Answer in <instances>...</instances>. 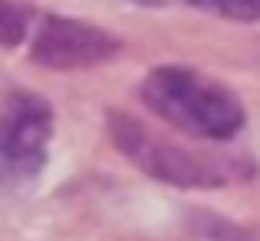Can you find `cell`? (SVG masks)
Returning <instances> with one entry per match:
<instances>
[{
	"mask_svg": "<svg viewBox=\"0 0 260 241\" xmlns=\"http://www.w3.org/2000/svg\"><path fill=\"white\" fill-rule=\"evenodd\" d=\"M110 136L117 151L132 166H140L147 177L177 189H219V185H234L253 177V162L241 155H215V151H192L174 140L151 132L143 121L128 113H110Z\"/></svg>",
	"mask_w": 260,
	"mask_h": 241,
	"instance_id": "cell-2",
	"label": "cell"
},
{
	"mask_svg": "<svg viewBox=\"0 0 260 241\" xmlns=\"http://www.w3.org/2000/svg\"><path fill=\"white\" fill-rule=\"evenodd\" d=\"M151 113L196 140H234L245 128V106L219 79H208L192 68H155L140 87Z\"/></svg>",
	"mask_w": 260,
	"mask_h": 241,
	"instance_id": "cell-1",
	"label": "cell"
},
{
	"mask_svg": "<svg viewBox=\"0 0 260 241\" xmlns=\"http://www.w3.org/2000/svg\"><path fill=\"white\" fill-rule=\"evenodd\" d=\"M53 136V110L34 91H8L0 98V185H26L46 166Z\"/></svg>",
	"mask_w": 260,
	"mask_h": 241,
	"instance_id": "cell-3",
	"label": "cell"
},
{
	"mask_svg": "<svg viewBox=\"0 0 260 241\" xmlns=\"http://www.w3.org/2000/svg\"><path fill=\"white\" fill-rule=\"evenodd\" d=\"M192 8L215 12L222 19H238V23H256L260 19V0H189Z\"/></svg>",
	"mask_w": 260,
	"mask_h": 241,
	"instance_id": "cell-5",
	"label": "cell"
},
{
	"mask_svg": "<svg viewBox=\"0 0 260 241\" xmlns=\"http://www.w3.org/2000/svg\"><path fill=\"white\" fill-rule=\"evenodd\" d=\"M117 53L121 42L110 30L83 19H64V15H46L30 42V60L42 68H91Z\"/></svg>",
	"mask_w": 260,
	"mask_h": 241,
	"instance_id": "cell-4",
	"label": "cell"
},
{
	"mask_svg": "<svg viewBox=\"0 0 260 241\" xmlns=\"http://www.w3.org/2000/svg\"><path fill=\"white\" fill-rule=\"evenodd\" d=\"M23 38H26V15L8 0H0V46H19Z\"/></svg>",
	"mask_w": 260,
	"mask_h": 241,
	"instance_id": "cell-6",
	"label": "cell"
}]
</instances>
